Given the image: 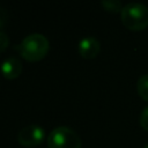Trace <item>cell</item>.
Returning a JSON list of instances; mask_svg holds the SVG:
<instances>
[{"label":"cell","instance_id":"6da1fadb","mask_svg":"<svg viewBox=\"0 0 148 148\" xmlns=\"http://www.w3.org/2000/svg\"><path fill=\"white\" fill-rule=\"evenodd\" d=\"M49 39L42 34L28 35L18 45L20 56L29 62H37L44 59L49 52Z\"/></svg>","mask_w":148,"mask_h":148},{"label":"cell","instance_id":"7a4b0ae2","mask_svg":"<svg viewBox=\"0 0 148 148\" xmlns=\"http://www.w3.org/2000/svg\"><path fill=\"white\" fill-rule=\"evenodd\" d=\"M120 20L124 27L128 30H143L148 27V7L143 3L130 2L123 7Z\"/></svg>","mask_w":148,"mask_h":148},{"label":"cell","instance_id":"3957f363","mask_svg":"<svg viewBox=\"0 0 148 148\" xmlns=\"http://www.w3.org/2000/svg\"><path fill=\"white\" fill-rule=\"evenodd\" d=\"M46 142L49 148H82V141L79 134L67 126L53 128L47 135Z\"/></svg>","mask_w":148,"mask_h":148},{"label":"cell","instance_id":"277c9868","mask_svg":"<svg viewBox=\"0 0 148 148\" xmlns=\"http://www.w3.org/2000/svg\"><path fill=\"white\" fill-rule=\"evenodd\" d=\"M45 140V131L38 125H28L17 133V142L23 147H37Z\"/></svg>","mask_w":148,"mask_h":148},{"label":"cell","instance_id":"5b68a950","mask_svg":"<svg viewBox=\"0 0 148 148\" xmlns=\"http://www.w3.org/2000/svg\"><path fill=\"white\" fill-rule=\"evenodd\" d=\"M79 53L83 59H94L98 56L101 51V44L97 38L92 36L83 37L79 42Z\"/></svg>","mask_w":148,"mask_h":148},{"label":"cell","instance_id":"8992f818","mask_svg":"<svg viewBox=\"0 0 148 148\" xmlns=\"http://www.w3.org/2000/svg\"><path fill=\"white\" fill-rule=\"evenodd\" d=\"M22 68H23V66H22L21 60L17 57H14V56L7 57L2 61L1 67H0L2 76L7 80L17 79L22 73Z\"/></svg>","mask_w":148,"mask_h":148},{"label":"cell","instance_id":"52a82bcc","mask_svg":"<svg viewBox=\"0 0 148 148\" xmlns=\"http://www.w3.org/2000/svg\"><path fill=\"white\" fill-rule=\"evenodd\" d=\"M136 90L139 96L148 102V74H145L139 77L136 82Z\"/></svg>","mask_w":148,"mask_h":148},{"label":"cell","instance_id":"ba28073f","mask_svg":"<svg viewBox=\"0 0 148 148\" xmlns=\"http://www.w3.org/2000/svg\"><path fill=\"white\" fill-rule=\"evenodd\" d=\"M101 5L104 8V10H106L109 13H112V14L121 13V9L124 7L123 3L119 0H103L101 2Z\"/></svg>","mask_w":148,"mask_h":148},{"label":"cell","instance_id":"9c48e42d","mask_svg":"<svg viewBox=\"0 0 148 148\" xmlns=\"http://www.w3.org/2000/svg\"><path fill=\"white\" fill-rule=\"evenodd\" d=\"M8 46H9V37L6 32L0 30V53L6 51Z\"/></svg>","mask_w":148,"mask_h":148},{"label":"cell","instance_id":"30bf717a","mask_svg":"<svg viewBox=\"0 0 148 148\" xmlns=\"http://www.w3.org/2000/svg\"><path fill=\"white\" fill-rule=\"evenodd\" d=\"M140 125L143 130L148 131V106L145 108L140 114Z\"/></svg>","mask_w":148,"mask_h":148},{"label":"cell","instance_id":"8fae6325","mask_svg":"<svg viewBox=\"0 0 148 148\" xmlns=\"http://www.w3.org/2000/svg\"><path fill=\"white\" fill-rule=\"evenodd\" d=\"M7 21H8V13L5 8L0 7V29L7 23Z\"/></svg>","mask_w":148,"mask_h":148},{"label":"cell","instance_id":"7c38bea8","mask_svg":"<svg viewBox=\"0 0 148 148\" xmlns=\"http://www.w3.org/2000/svg\"><path fill=\"white\" fill-rule=\"evenodd\" d=\"M143 148H148V143H147V145H146V146H145Z\"/></svg>","mask_w":148,"mask_h":148}]
</instances>
